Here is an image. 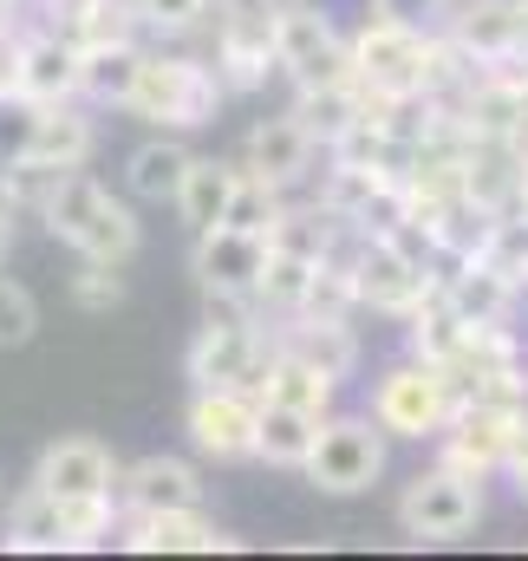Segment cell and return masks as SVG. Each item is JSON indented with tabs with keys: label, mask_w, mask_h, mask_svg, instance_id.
Listing matches in <instances>:
<instances>
[{
	"label": "cell",
	"mask_w": 528,
	"mask_h": 561,
	"mask_svg": "<svg viewBox=\"0 0 528 561\" xmlns=\"http://www.w3.org/2000/svg\"><path fill=\"white\" fill-rule=\"evenodd\" d=\"M523 287H528V280H523Z\"/></svg>",
	"instance_id": "cell-40"
},
{
	"label": "cell",
	"mask_w": 528,
	"mask_h": 561,
	"mask_svg": "<svg viewBox=\"0 0 528 561\" xmlns=\"http://www.w3.org/2000/svg\"><path fill=\"white\" fill-rule=\"evenodd\" d=\"M320 424L326 412H300V405H262V450L255 463H274V470H307L313 444H320Z\"/></svg>",
	"instance_id": "cell-26"
},
{
	"label": "cell",
	"mask_w": 528,
	"mask_h": 561,
	"mask_svg": "<svg viewBox=\"0 0 528 561\" xmlns=\"http://www.w3.org/2000/svg\"><path fill=\"white\" fill-rule=\"evenodd\" d=\"M280 7H294V0H280Z\"/></svg>",
	"instance_id": "cell-38"
},
{
	"label": "cell",
	"mask_w": 528,
	"mask_h": 561,
	"mask_svg": "<svg viewBox=\"0 0 528 561\" xmlns=\"http://www.w3.org/2000/svg\"><path fill=\"white\" fill-rule=\"evenodd\" d=\"M280 209H287V203H280V183H267L262 170H249V163H242V176H236V196H229V216H222V222H229V229H262V236H267Z\"/></svg>",
	"instance_id": "cell-28"
},
{
	"label": "cell",
	"mask_w": 528,
	"mask_h": 561,
	"mask_svg": "<svg viewBox=\"0 0 528 561\" xmlns=\"http://www.w3.org/2000/svg\"><path fill=\"white\" fill-rule=\"evenodd\" d=\"M267 255H274V236L262 229H203L196 249H190V275L203 280V294H255L267 275Z\"/></svg>",
	"instance_id": "cell-11"
},
{
	"label": "cell",
	"mask_w": 528,
	"mask_h": 561,
	"mask_svg": "<svg viewBox=\"0 0 528 561\" xmlns=\"http://www.w3.org/2000/svg\"><path fill=\"white\" fill-rule=\"evenodd\" d=\"M39 216H46V236L66 242L79 262H112V268H125L137 249H144V222L131 216V203L112 196V190H105L99 176H85V170H66V176L53 183V196L39 203Z\"/></svg>",
	"instance_id": "cell-1"
},
{
	"label": "cell",
	"mask_w": 528,
	"mask_h": 561,
	"mask_svg": "<svg viewBox=\"0 0 528 561\" xmlns=\"http://www.w3.org/2000/svg\"><path fill=\"white\" fill-rule=\"evenodd\" d=\"M274 346H280V353H300V359H313V366H320V373H333L340 386L359 373V333H353V320H346V313H320V307L280 313V327H274Z\"/></svg>",
	"instance_id": "cell-16"
},
{
	"label": "cell",
	"mask_w": 528,
	"mask_h": 561,
	"mask_svg": "<svg viewBox=\"0 0 528 561\" xmlns=\"http://www.w3.org/2000/svg\"><path fill=\"white\" fill-rule=\"evenodd\" d=\"M33 333H39V300H33V287H26V280H0V353L33 346Z\"/></svg>",
	"instance_id": "cell-29"
},
{
	"label": "cell",
	"mask_w": 528,
	"mask_h": 561,
	"mask_svg": "<svg viewBox=\"0 0 528 561\" xmlns=\"http://www.w3.org/2000/svg\"><path fill=\"white\" fill-rule=\"evenodd\" d=\"M267 346H274V340H267L262 327L203 320L196 340H190V353H183V379H190V386H242V392H249V379L262 373Z\"/></svg>",
	"instance_id": "cell-13"
},
{
	"label": "cell",
	"mask_w": 528,
	"mask_h": 561,
	"mask_svg": "<svg viewBox=\"0 0 528 561\" xmlns=\"http://www.w3.org/2000/svg\"><path fill=\"white\" fill-rule=\"evenodd\" d=\"M92 150H99V125L66 99V105H39L33 138H26L20 157H39V163H53V170H85Z\"/></svg>",
	"instance_id": "cell-21"
},
{
	"label": "cell",
	"mask_w": 528,
	"mask_h": 561,
	"mask_svg": "<svg viewBox=\"0 0 528 561\" xmlns=\"http://www.w3.org/2000/svg\"><path fill=\"white\" fill-rule=\"evenodd\" d=\"M137 20L150 33H163V39H183V33L216 20V0H137Z\"/></svg>",
	"instance_id": "cell-30"
},
{
	"label": "cell",
	"mask_w": 528,
	"mask_h": 561,
	"mask_svg": "<svg viewBox=\"0 0 528 561\" xmlns=\"http://www.w3.org/2000/svg\"><path fill=\"white\" fill-rule=\"evenodd\" d=\"M280 72L294 92H326V85H346L353 79V39L333 26V13H320L313 0H294L280 7Z\"/></svg>",
	"instance_id": "cell-8"
},
{
	"label": "cell",
	"mask_w": 528,
	"mask_h": 561,
	"mask_svg": "<svg viewBox=\"0 0 528 561\" xmlns=\"http://www.w3.org/2000/svg\"><path fill=\"white\" fill-rule=\"evenodd\" d=\"M450 7H457V0H450Z\"/></svg>",
	"instance_id": "cell-39"
},
{
	"label": "cell",
	"mask_w": 528,
	"mask_h": 561,
	"mask_svg": "<svg viewBox=\"0 0 528 561\" xmlns=\"http://www.w3.org/2000/svg\"><path fill=\"white\" fill-rule=\"evenodd\" d=\"M236 163L229 157H209V150H196L190 157V170H183V190H176V216H183V229L190 236H203V229H216L222 216H229V196H236Z\"/></svg>",
	"instance_id": "cell-22"
},
{
	"label": "cell",
	"mask_w": 528,
	"mask_h": 561,
	"mask_svg": "<svg viewBox=\"0 0 528 561\" xmlns=\"http://www.w3.org/2000/svg\"><path fill=\"white\" fill-rule=\"evenodd\" d=\"M13 216H20V190H13V170L0 157V222H13Z\"/></svg>",
	"instance_id": "cell-34"
},
{
	"label": "cell",
	"mask_w": 528,
	"mask_h": 561,
	"mask_svg": "<svg viewBox=\"0 0 528 561\" xmlns=\"http://www.w3.org/2000/svg\"><path fill=\"white\" fill-rule=\"evenodd\" d=\"M450 39H457L463 59L483 66V72L523 66L528 59V0H457Z\"/></svg>",
	"instance_id": "cell-10"
},
{
	"label": "cell",
	"mask_w": 528,
	"mask_h": 561,
	"mask_svg": "<svg viewBox=\"0 0 528 561\" xmlns=\"http://www.w3.org/2000/svg\"><path fill=\"white\" fill-rule=\"evenodd\" d=\"M137 72H144L137 33H125V39H92V46H85V66H79V99L112 105V112H131Z\"/></svg>",
	"instance_id": "cell-20"
},
{
	"label": "cell",
	"mask_w": 528,
	"mask_h": 561,
	"mask_svg": "<svg viewBox=\"0 0 528 561\" xmlns=\"http://www.w3.org/2000/svg\"><path fill=\"white\" fill-rule=\"evenodd\" d=\"M528 431V405L509 399H457L450 424L437 431V463L463 470V477H496L516 450V437Z\"/></svg>",
	"instance_id": "cell-7"
},
{
	"label": "cell",
	"mask_w": 528,
	"mask_h": 561,
	"mask_svg": "<svg viewBox=\"0 0 528 561\" xmlns=\"http://www.w3.org/2000/svg\"><path fill=\"white\" fill-rule=\"evenodd\" d=\"M503 477H509V490L528 503V431L516 437V450H509V463H503Z\"/></svg>",
	"instance_id": "cell-33"
},
{
	"label": "cell",
	"mask_w": 528,
	"mask_h": 561,
	"mask_svg": "<svg viewBox=\"0 0 528 561\" xmlns=\"http://www.w3.org/2000/svg\"><path fill=\"white\" fill-rule=\"evenodd\" d=\"M72 307L79 313H112V307H125V280L112 262H79V275H72Z\"/></svg>",
	"instance_id": "cell-31"
},
{
	"label": "cell",
	"mask_w": 528,
	"mask_h": 561,
	"mask_svg": "<svg viewBox=\"0 0 528 561\" xmlns=\"http://www.w3.org/2000/svg\"><path fill=\"white\" fill-rule=\"evenodd\" d=\"M313 275H320V262H313V255L274 249V255H267L262 287H255V300H262V307L274 313V320H280V313H300V307L313 300Z\"/></svg>",
	"instance_id": "cell-27"
},
{
	"label": "cell",
	"mask_w": 528,
	"mask_h": 561,
	"mask_svg": "<svg viewBox=\"0 0 528 561\" xmlns=\"http://www.w3.org/2000/svg\"><path fill=\"white\" fill-rule=\"evenodd\" d=\"M0 549H13V556H66L59 496H46L39 483H26V490L7 503V523H0Z\"/></svg>",
	"instance_id": "cell-24"
},
{
	"label": "cell",
	"mask_w": 528,
	"mask_h": 561,
	"mask_svg": "<svg viewBox=\"0 0 528 561\" xmlns=\"http://www.w3.org/2000/svg\"><path fill=\"white\" fill-rule=\"evenodd\" d=\"M483 523V477H463L450 463L417 470L398 490V529L411 542H457Z\"/></svg>",
	"instance_id": "cell-5"
},
{
	"label": "cell",
	"mask_w": 528,
	"mask_h": 561,
	"mask_svg": "<svg viewBox=\"0 0 528 561\" xmlns=\"http://www.w3.org/2000/svg\"><path fill=\"white\" fill-rule=\"evenodd\" d=\"M183 431H190V450L209 457V463H255V450H262V399L242 392V386H190Z\"/></svg>",
	"instance_id": "cell-9"
},
{
	"label": "cell",
	"mask_w": 528,
	"mask_h": 561,
	"mask_svg": "<svg viewBox=\"0 0 528 561\" xmlns=\"http://www.w3.org/2000/svg\"><path fill=\"white\" fill-rule=\"evenodd\" d=\"M320 150H326V144L313 138V125H307L300 112H280V118H262V125L249 131V170H262L267 183L294 190V183L313 176V157H320Z\"/></svg>",
	"instance_id": "cell-18"
},
{
	"label": "cell",
	"mask_w": 528,
	"mask_h": 561,
	"mask_svg": "<svg viewBox=\"0 0 528 561\" xmlns=\"http://www.w3.org/2000/svg\"><path fill=\"white\" fill-rule=\"evenodd\" d=\"M118 470H125V463L112 457L105 437L72 431V437H53V444L39 450L33 483H39L46 496H59V503H72V496H118Z\"/></svg>",
	"instance_id": "cell-12"
},
{
	"label": "cell",
	"mask_w": 528,
	"mask_h": 561,
	"mask_svg": "<svg viewBox=\"0 0 528 561\" xmlns=\"http://www.w3.org/2000/svg\"><path fill=\"white\" fill-rule=\"evenodd\" d=\"M203 496H209V483H203V470L190 463V457H137L118 470V503H125V516H157V510H203Z\"/></svg>",
	"instance_id": "cell-14"
},
{
	"label": "cell",
	"mask_w": 528,
	"mask_h": 561,
	"mask_svg": "<svg viewBox=\"0 0 528 561\" xmlns=\"http://www.w3.org/2000/svg\"><path fill=\"white\" fill-rule=\"evenodd\" d=\"M249 392L255 399H274V405H300V412H333V399H340V379L333 373H320L313 359H300V353H280V346H267L262 373L249 379Z\"/></svg>",
	"instance_id": "cell-19"
},
{
	"label": "cell",
	"mask_w": 528,
	"mask_h": 561,
	"mask_svg": "<svg viewBox=\"0 0 528 561\" xmlns=\"http://www.w3.org/2000/svg\"><path fill=\"white\" fill-rule=\"evenodd\" d=\"M392 463V431L372 412H326L320 444L307 457V483L320 496H366Z\"/></svg>",
	"instance_id": "cell-4"
},
{
	"label": "cell",
	"mask_w": 528,
	"mask_h": 561,
	"mask_svg": "<svg viewBox=\"0 0 528 561\" xmlns=\"http://www.w3.org/2000/svg\"><path fill=\"white\" fill-rule=\"evenodd\" d=\"M457 399H463V392H457V373H450V366L404 353V359H392V366L372 379L366 412L392 431V444H424V437H437V431L450 424Z\"/></svg>",
	"instance_id": "cell-3"
},
{
	"label": "cell",
	"mask_w": 528,
	"mask_h": 561,
	"mask_svg": "<svg viewBox=\"0 0 528 561\" xmlns=\"http://www.w3.org/2000/svg\"><path fill=\"white\" fill-rule=\"evenodd\" d=\"M190 157H196V150L176 138V131H157V138H144L131 157H125V190H131L137 203H176Z\"/></svg>",
	"instance_id": "cell-25"
},
{
	"label": "cell",
	"mask_w": 528,
	"mask_h": 561,
	"mask_svg": "<svg viewBox=\"0 0 528 561\" xmlns=\"http://www.w3.org/2000/svg\"><path fill=\"white\" fill-rule=\"evenodd\" d=\"M372 13L404 20V26H431V33H437V20L450 13V0H372Z\"/></svg>",
	"instance_id": "cell-32"
},
{
	"label": "cell",
	"mask_w": 528,
	"mask_h": 561,
	"mask_svg": "<svg viewBox=\"0 0 528 561\" xmlns=\"http://www.w3.org/2000/svg\"><path fill=\"white\" fill-rule=\"evenodd\" d=\"M222 99H229V85H222L216 59L157 46V53H144V72H137V92H131V118L157 125V131H203V125H216Z\"/></svg>",
	"instance_id": "cell-2"
},
{
	"label": "cell",
	"mask_w": 528,
	"mask_h": 561,
	"mask_svg": "<svg viewBox=\"0 0 528 561\" xmlns=\"http://www.w3.org/2000/svg\"><path fill=\"white\" fill-rule=\"evenodd\" d=\"M7 7H13V0H0V13H7Z\"/></svg>",
	"instance_id": "cell-37"
},
{
	"label": "cell",
	"mask_w": 528,
	"mask_h": 561,
	"mask_svg": "<svg viewBox=\"0 0 528 561\" xmlns=\"http://www.w3.org/2000/svg\"><path fill=\"white\" fill-rule=\"evenodd\" d=\"M7 249H13V222H0V262H7Z\"/></svg>",
	"instance_id": "cell-36"
},
{
	"label": "cell",
	"mask_w": 528,
	"mask_h": 561,
	"mask_svg": "<svg viewBox=\"0 0 528 561\" xmlns=\"http://www.w3.org/2000/svg\"><path fill=\"white\" fill-rule=\"evenodd\" d=\"M118 542H125L131 556H216V549H236V536H222L209 510L125 516V523H118Z\"/></svg>",
	"instance_id": "cell-17"
},
{
	"label": "cell",
	"mask_w": 528,
	"mask_h": 561,
	"mask_svg": "<svg viewBox=\"0 0 528 561\" xmlns=\"http://www.w3.org/2000/svg\"><path fill=\"white\" fill-rule=\"evenodd\" d=\"M509 209L528 222V157H523V176H516V203H509Z\"/></svg>",
	"instance_id": "cell-35"
},
{
	"label": "cell",
	"mask_w": 528,
	"mask_h": 561,
	"mask_svg": "<svg viewBox=\"0 0 528 561\" xmlns=\"http://www.w3.org/2000/svg\"><path fill=\"white\" fill-rule=\"evenodd\" d=\"M216 72L229 92H262L267 72H280V0H216Z\"/></svg>",
	"instance_id": "cell-6"
},
{
	"label": "cell",
	"mask_w": 528,
	"mask_h": 561,
	"mask_svg": "<svg viewBox=\"0 0 528 561\" xmlns=\"http://www.w3.org/2000/svg\"><path fill=\"white\" fill-rule=\"evenodd\" d=\"M79 66H85V46L66 26L26 33L20 39V79H13V92L33 99V105H66V99H79Z\"/></svg>",
	"instance_id": "cell-15"
},
{
	"label": "cell",
	"mask_w": 528,
	"mask_h": 561,
	"mask_svg": "<svg viewBox=\"0 0 528 561\" xmlns=\"http://www.w3.org/2000/svg\"><path fill=\"white\" fill-rule=\"evenodd\" d=\"M444 294H450V307H457L463 320H509V307H516L523 280L503 275V268H496V262H483V255H470V262H450Z\"/></svg>",
	"instance_id": "cell-23"
}]
</instances>
